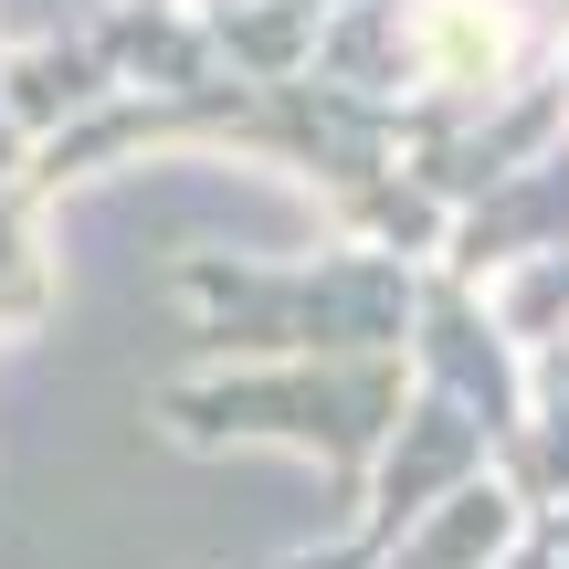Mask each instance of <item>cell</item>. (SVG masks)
Instances as JSON below:
<instances>
[{"mask_svg": "<svg viewBox=\"0 0 569 569\" xmlns=\"http://www.w3.org/2000/svg\"><path fill=\"white\" fill-rule=\"evenodd\" d=\"M411 380L443 390V401H465L496 443L538 411L528 401V348L496 327L486 284H465V274H443V264L422 274V306H411Z\"/></svg>", "mask_w": 569, "mask_h": 569, "instance_id": "277c9868", "label": "cell"}, {"mask_svg": "<svg viewBox=\"0 0 569 569\" xmlns=\"http://www.w3.org/2000/svg\"><path fill=\"white\" fill-rule=\"evenodd\" d=\"M84 42L106 53V74H117L127 96H201V84L232 74L211 21L190 11V0H106V11L84 21Z\"/></svg>", "mask_w": 569, "mask_h": 569, "instance_id": "52a82bcc", "label": "cell"}, {"mask_svg": "<svg viewBox=\"0 0 569 569\" xmlns=\"http://www.w3.org/2000/svg\"><path fill=\"white\" fill-rule=\"evenodd\" d=\"M432 264L401 253H306V264H253V253H180L169 284L190 306V338L211 359H411V306Z\"/></svg>", "mask_w": 569, "mask_h": 569, "instance_id": "6da1fadb", "label": "cell"}, {"mask_svg": "<svg viewBox=\"0 0 569 569\" xmlns=\"http://www.w3.org/2000/svg\"><path fill=\"white\" fill-rule=\"evenodd\" d=\"M486 306H496V327H507L517 348H559L569 338V253H538V264L496 274Z\"/></svg>", "mask_w": 569, "mask_h": 569, "instance_id": "7c38bea8", "label": "cell"}, {"mask_svg": "<svg viewBox=\"0 0 569 569\" xmlns=\"http://www.w3.org/2000/svg\"><path fill=\"white\" fill-rule=\"evenodd\" d=\"M528 401L569 411V338H559V348H528Z\"/></svg>", "mask_w": 569, "mask_h": 569, "instance_id": "4fadbf2b", "label": "cell"}, {"mask_svg": "<svg viewBox=\"0 0 569 569\" xmlns=\"http://www.w3.org/2000/svg\"><path fill=\"white\" fill-rule=\"evenodd\" d=\"M517 538H528V507H517V496L486 475V486H465L453 507H432V517H422V528H411L380 569H496Z\"/></svg>", "mask_w": 569, "mask_h": 569, "instance_id": "9c48e42d", "label": "cell"}, {"mask_svg": "<svg viewBox=\"0 0 569 569\" xmlns=\"http://www.w3.org/2000/svg\"><path fill=\"white\" fill-rule=\"evenodd\" d=\"M190 11H232V0H190Z\"/></svg>", "mask_w": 569, "mask_h": 569, "instance_id": "5bb4252c", "label": "cell"}, {"mask_svg": "<svg viewBox=\"0 0 569 569\" xmlns=\"http://www.w3.org/2000/svg\"><path fill=\"white\" fill-rule=\"evenodd\" d=\"M496 486H507L528 517H569V411L538 401L528 422L496 443Z\"/></svg>", "mask_w": 569, "mask_h": 569, "instance_id": "8fae6325", "label": "cell"}, {"mask_svg": "<svg viewBox=\"0 0 569 569\" xmlns=\"http://www.w3.org/2000/svg\"><path fill=\"white\" fill-rule=\"evenodd\" d=\"M411 411V359H222L159 390V422L180 443H296L327 465L338 507L359 517L369 465Z\"/></svg>", "mask_w": 569, "mask_h": 569, "instance_id": "7a4b0ae2", "label": "cell"}, {"mask_svg": "<svg viewBox=\"0 0 569 569\" xmlns=\"http://www.w3.org/2000/svg\"><path fill=\"white\" fill-rule=\"evenodd\" d=\"M211 42H222V63L243 84H296L317 74V42H327V11L317 0H232V11H201Z\"/></svg>", "mask_w": 569, "mask_h": 569, "instance_id": "30bf717a", "label": "cell"}, {"mask_svg": "<svg viewBox=\"0 0 569 569\" xmlns=\"http://www.w3.org/2000/svg\"><path fill=\"white\" fill-rule=\"evenodd\" d=\"M538 253H569V138L549 159H528L517 180H496L475 211H453V243H443V274L465 284H496Z\"/></svg>", "mask_w": 569, "mask_h": 569, "instance_id": "8992f818", "label": "cell"}, {"mask_svg": "<svg viewBox=\"0 0 569 569\" xmlns=\"http://www.w3.org/2000/svg\"><path fill=\"white\" fill-rule=\"evenodd\" d=\"M0 96H11V127L42 148V138H63L74 117H96L106 96H127V84L106 74V53L84 42V21H74V32H42L32 53L0 63Z\"/></svg>", "mask_w": 569, "mask_h": 569, "instance_id": "ba28073f", "label": "cell"}, {"mask_svg": "<svg viewBox=\"0 0 569 569\" xmlns=\"http://www.w3.org/2000/svg\"><path fill=\"white\" fill-rule=\"evenodd\" d=\"M569 138V74L549 63V74H528L517 96H496V106H475L453 138H432V148H411V180L432 190L443 211H475L496 180H517L528 159H549V148Z\"/></svg>", "mask_w": 569, "mask_h": 569, "instance_id": "5b68a950", "label": "cell"}, {"mask_svg": "<svg viewBox=\"0 0 569 569\" xmlns=\"http://www.w3.org/2000/svg\"><path fill=\"white\" fill-rule=\"evenodd\" d=\"M559 74H569V53H559Z\"/></svg>", "mask_w": 569, "mask_h": 569, "instance_id": "2e32d148", "label": "cell"}, {"mask_svg": "<svg viewBox=\"0 0 569 569\" xmlns=\"http://www.w3.org/2000/svg\"><path fill=\"white\" fill-rule=\"evenodd\" d=\"M317 11H348V0H317Z\"/></svg>", "mask_w": 569, "mask_h": 569, "instance_id": "9a60e30c", "label": "cell"}, {"mask_svg": "<svg viewBox=\"0 0 569 569\" xmlns=\"http://www.w3.org/2000/svg\"><path fill=\"white\" fill-rule=\"evenodd\" d=\"M486 475H496V432L475 422L465 401H443V390L411 380V411H401V432H390V453L369 465V496H359V517H348V538L284 559V569H380L432 507H453V496L486 486Z\"/></svg>", "mask_w": 569, "mask_h": 569, "instance_id": "3957f363", "label": "cell"}]
</instances>
